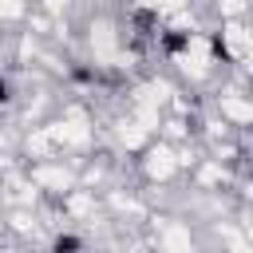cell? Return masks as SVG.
<instances>
[{
	"mask_svg": "<svg viewBox=\"0 0 253 253\" xmlns=\"http://www.w3.org/2000/svg\"><path fill=\"white\" fill-rule=\"evenodd\" d=\"M28 178L43 190V198H63L79 186V166L71 158H47V162H28Z\"/></svg>",
	"mask_w": 253,
	"mask_h": 253,
	"instance_id": "cell-2",
	"label": "cell"
},
{
	"mask_svg": "<svg viewBox=\"0 0 253 253\" xmlns=\"http://www.w3.org/2000/svg\"><path fill=\"white\" fill-rule=\"evenodd\" d=\"M134 162H138V178H142V186H178V182H186L178 146L166 142V138H154L142 154H134Z\"/></svg>",
	"mask_w": 253,
	"mask_h": 253,
	"instance_id": "cell-1",
	"label": "cell"
}]
</instances>
